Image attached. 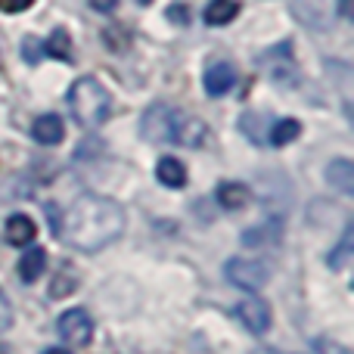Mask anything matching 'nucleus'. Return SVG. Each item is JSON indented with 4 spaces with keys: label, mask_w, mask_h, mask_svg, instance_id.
Here are the masks:
<instances>
[{
    "label": "nucleus",
    "mask_w": 354,
    "mask_h": 354,
    "mask_svg": "<svg viewBox=\"0 0 354 354\" xmlns=\"http://www.w3.org/2000/svg\"><path fill=\"white\" fill-rule=\"evenodd\" d=\"M224 274L233 286L245 289V292H258L270 280V268L264 261H258V258H230Z\"/></svg>",
    "instance_id": "7ed1b4c3"
},
{
    "label": "nucleus",
    "mask_w": 354,
    "mask_h": 354,
    "mask_svg": "<svg viewBox=\"0 0 354 354\" xmlns=\"http://www.w3.org/2000/svg\"><path fill=\"white\" fill-rule=\"evenodd\" d=\"M75 289H78V274H75V268L68 261H62L59 274H56L53 283H50V299H66V295H72Z\"/></svg>",
    "instance_id": "dca6fc26"
},
{
    "label": "nucleus",
    "mask_w": 354,
    "mask_h": 354,
    "mask_svg": "<svg viewBox=\"0 0 354 354\" xmlns=\"http://www.w3.org/2000/svg\"><path fill=\"white\" fill-rule=\"evenodd\" d=\"M44 354H72V351H68V348H59V345H53V348H47Z\"/></svg>",
    "instance_id": "bb28decb"
},
{
    "label": "nucleus",
    "mask_w": 354,
    "mask_h": 354,
    "mask_svg": "<svg viewBox=\"0 0 354 354\" xmlns=\"http://www.w3.org/2000/svg\"><path fill=\"white\" fill-rule=\"evenodd\" d=\"M183 12H187V6H171V12H168V16H171L174 22H187V16H183Z\"/></svg>",
    "instance_id": "393cba45"
},
{
    "label": "nucleus",
    "mask_w": 354,
    "mask_h": 354,
    "mask_svg": "<svg viewBox=\"0 0 354 354\" xmlns=\"http://www.w3.org/2000/svg\"><path fill=\"white\" fill-rule=\"evenodd\" d=\"M31 3H35V0H0V12H22V10H28Z\"/></svg>",
    "instance_id": "5701e85b"
},
{
    "label": "nucleus",
    "mask_w": 354,
    "mask_h": 354,
    "mask_svg": "<svg viewBox=\"0 0 354 354\" xmlns=\"http://www.w3.org/2000/svg\"><path fill=\"white\" fill-rule=\"evenodd\" d=\"M31 137H35L41 147H59L66 140V124H62L59 115H37L35 124H31Z\"/></svg>",
    "instance_id": "1a4fd4ad"
},
{
    "label": "nucleus",
    "mask_w": 354,
    "mask_h": 354,
    "mask_svg": "<svg viewBox=\"0 0 354 354\" xmlns=\"http://www.w3.org/2000/svg\"><path fill=\"white\" fill-rule=\"evenodd\" d=\"M205 137H208V128L199 122V118L189 115V112H183V109H177L174 128H171V143H177V147L199 149L202 143H205Z\"/></svg>",
    "instance_id": "0eeeda50"
},
{
    "label": "nucleus",
    "mask_w": 354,
    "mask_h": 354,
    "mask_svg": "<svg viewBox=\"0 0 354 354\" xmlns=\"http://www.w3.org/2000/svg\"><path fill=\"white\" fill-rule=\"evenodd\" d=\"M202 84H205L208 97H224V93H230L233 84H236V72H233L230 62H214V66L205 68Z\"/></svg>",
    "instance_id": "6e6552de"
},
{
    "label": "nucleus",
    "mask_w": 354,
    "mask_h": 354,
    "mask_svg": "<svg viewBox=\"0 0 354 354\" xmlns=\"http://www.w3.org/2000/svg\"><path fill=\"white\" fill-rule=\"evenodd\" d=\"M56 330H59V336L66 339L68 345H78V348H84V345L93 339V320H91V314H87L84 308H72V311H66L59 317Z\"/></svg>",
    "instance_id": "39448f33"
},
{
    "label": "nucleus",
    "mask_w": 354,
    "mask_h": 354,
    "mask_svg": "<svg viewBox=\"0 0 354 354\" xmlns=\"http://www.w3.org/2000/svg\"><path fill=\"white\" fill-rule=\"evenodd\" d=\"M87 3H91L97 12H112L118 6V0H87Z\"/></svg>",
    "instance_id": "b1692460"
},
{
    "label": "nucleus",
    "mask_w": 354,
    "mask_h": 354,
    "mask_svg": "<svg viewBox=\"0 0 354 354\" xmlns=\"http://www.w3.org/2000/svg\"><path fill=\"white\" fill-rule=\"evenodd\" d=\"M236 317H239V324H243L249 333H255V336H264V333L270 330V324H274V317H270V305L264 299H258V295L239 301Z\"/></svg>",
    "instance_id": "423d86ee"
},
{
    "label": "nucleus",
    "mask_w": 354,
    "mask_h": 354,
    "mask_svg": "<svg viewBox=\"0 0 354 354\" xmlns=\"http://www.w3.org/2000/svg\"><path fill=\"white\" fill-rule=\"evenodd\" d=\"M0 354H6V348H3V345H0Z\"/></svg>",
    "instance_id": "c85d7f7f"
},
{
    "label": "nucleus",
    "mask_w": 354,
    "mask_h": 354,
    "mask_svg": "<svg viewBox=\"0 0 354 354\" xmlns=\"http://www.w3.org/2000/svg\"><path fill=\"white\" fill-rule=\"evenodd\" d=\"M299 134H301V124L295 118H280L277 124H270L268 140H270V147H286V143L299 140Z\"/></svg>",
    "instance_id": "f3484780"
},
{
    "label": "nucleus",
    "mask_w": 354,
    "mask_h": 354,
    "mask_svg": "<svg viewBox=\"0 0 354 354\" xmlns=\"http://www.w3.org/2000/svg\"><path fill=\"white\" fill-rule=\"evenodd\" d=\"M68 112H72V118L78 122V128H100V124L109 118L112 112V97L109 91H106L103 84H100L93 75H84V78H78L72 84V91H68Z\"/></svg>",
    "instance_id": "f03ea898"
},
{
    "label": "nucleus",
    "mask_w": 354,
    "mask_h": 354,
    "mask_svg": "<svg viewBox=\"0 0 354 354\" xmlns=\"http://www.w3.org/2000/svg\"><path fill=\"white\" fill-rule=\"evenodd\" d=\"M239 12L236 0H208L205 6V25H230Z\"/></svg>",
    "instance_id": "2eb2a0df"
},
{
    "label": "nucleus",
    "mask_w": 354,
    "mask_h": 354,
    "mask_svg": "<svg viewBox=\"0 0 354 354\" xmlns=\"http://www.w3.org/2000/svg\"><path fill=\"white\" fill-rule=\"evenodd\" d=\"M274 239H280V224H277V221L243 233V245H268V243H274Z\"/></svg>",
    "instance_id": "aec40b11"
},
{
    "label": "nucleus",
    "mask_w": 354,
    "mask_h": 354,
    "mask_svg": "<svg viewBox=\"0 0 354 354\" xmlns=\"http://www.w3.org/2000/svg\"><path fill=\"white\" fill-rule=\"evenodd\" d=\"M44 268H47V252H44L41 245H31V249L22 255V261H19V280L22 283L41 280Z\"/></svg>",
    "instance_id": "f8f14e48"
},
{
    "label": "nucleus",
    "mask_w": 354,
    "mask_h": 354,
    "mask_svg": "<svg viewBox=\"0 0 354 354\" xmlns=\"http://www.w3.org/2000/svg\"><path fill=\"white\" fill-rule=\"evenodd\" d=\"M3 236L10 245H31V239L37 236V224L28 214H10L3 224Z\"/></svg>",
    "instance_id": "9d476101"
},
{
    "label": "nucleus",
    "mask_w": 354,
    "mask_h": 354,
    "mask_svg": "<svg viewBox=\"0 0 354 354\" xmlns=\"http://www.w3.org/2000/svg\"><path fill=\"white\" fill-rule=\"evenodd\" d=\"M326 180H330L333 187L339 189V193L351 196V193H354V165H351L348 159L330 162V168H326Z\"/></svg>",
    "instance_id": "ddd939ff"
},
{
    "label": "nucleus",
    "mask_w": 354,
    "mask_h": 354,
    "mask_svg": "<svg viewBox=\"0 0 354 354\" xmlns=\"http://www.w3.org/2000/svg\"><path fill=\"white\" fill-rule=\"evenodd\" d=\"M252 202V189L239 180H224L218 187V205L227 208V212H239Z\"/></svg>",
    "instance_id": "9b49d317"
},
{
    "label": "nucleus",
    "mask_w": 354,
    "mask_h": 354,
    "mask_svg": "<svg viewBox=\"0 0 354 354\" xmlns=\"http://www.w3.org/2000/svg\"><path fill=\"white\" fill-rule=\"evenodd\" d=\"M10 326H12V308H10V301H6L3 289H0V333H6Z\"/></svg>",
    "instance_id": "4be33fe9"
},
{
    "label": "nucleus",
    "mask_w": 354,
    "mask_h": 354,
    "mask_svg": "<svg viewBox=\"0 0 354 354\" xmlns=\"http://www.w3.org/2000/svg\"><path fill=\"white\" fill-rule=\"evenodd\" d=\"M348 6H351V0H342V3H339V16L342 19H348Z\"/></svg>",
    "instance_id": "a878e982"
},
{
    "label": "nucleus",
    "mask_w": 354,
    "mask_h": 354,
    "mask_svg": "<svg viewBox=\"0 0 354 354\" xmlns=\"http://www.w3.org/2000/svg\"><path fill=\"white\" fill-rule=\"evenodd\" d=\"M44 53L53 56V59H62V62L72 59V41H68V31L56 28L53 35H50V41L44 44Z\"/></svg>",
    "instance_id": "a211bd4d"
},
{
    "label": "nucleus",
    "mask_w": 354,
    "mask_h": 354,
    "mask_svg": "<svg viewBox=\"0 0 354 354\" xmlns=\"http://www.w3.org/2000/svg\"><path fill=\"white\" fill-rule=\"evenodd\" d=\"M174 106L168 103H153L140 122V134L147 143H171V128H174Z\"/></svg>",
    "instance_id": "20e7f679"
},
{
    "label": "nucleus",
    "mask_w": 354,
    "mask_h": 354,
    "mask_svg": "<svg viewBox=\"0 0 354 354\" xmlns=\"http://www.w3.org/2000/svg\"><path fill=\"white\" fill-rule=\"evenodd\" d=\"M140 3H143V6H147V3H153V0H140Z\"/></svg>",
    "instance_id": "cd10ccee"
},
{
    "label": "nucleus",
    "mask_w": 354,
    "mask_h": 354,
    "mask_svg": "<svg viewBox=\"0 0 354 354\" xmlns=\"http://www.w3.org/2000/svg\"><path fill=\"white\" fill-rule=\"evenodd\" d=\"M59 233L72 249L100 252L124 233V208L109 196L87 193L72 202L66 218L59 221Z\"/></svg>",
    "instance_id": "f257e3e1"
},
{
    "label": "nucleus",
    "mask_w": 354,
    "mask_h": 354,
    "mask_svg": "<svg viewBox=\"0 0 354 354\" xmlns=\"http://www.w3.org/2000/svg\"><path fill=\"white\" fill-rule=\"evenodd\" d=\"M156 177H159V183L177 189L187 183V168H183L174 156H165V159H159V165H156Z\"/></svg>",
    "instance_id": "4468645a"
},
{
    "label": "nucleus",
    "mask_w": 354,
    "mask_h": 354,
    "mask_svg": "<svg viewBox=\"0 0 354 354\" xmlns=\"http://www.w3.org/2000/svg\"><path fill=\"white\" fill-rule=\"evenodd\" d=\"M41 56H44V44L37 41V37H25V44H22V59L31 62V66H37V62H41Z\"/></svg>",
    "instance_id": "412c9836"
},
{
    "label": "nucleus",
    "mask_w": 354,
    "mask_h": 354,
    "mask_svg": "<svg viewBox=\"0 0 354 354\" xmlns=\"http://www.w3.org/2000/svg\"><path fill=\"white\" fill-rule=\"evenodd\" d=\"M351 249H354V227L342 233V239H339V245L330 252V258H326V264H330L333 270H342L345 264L351 261Z\"/></svg>",
    "instance_id": "6ab92c4d"
}]
</instances>
